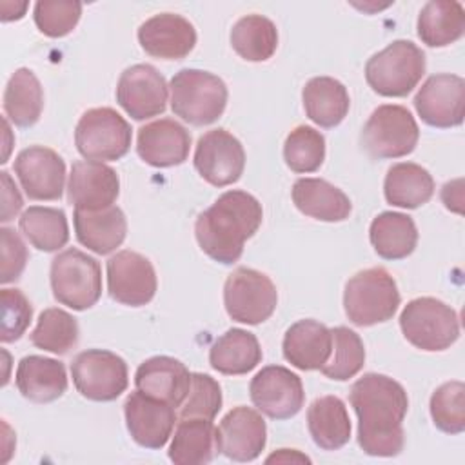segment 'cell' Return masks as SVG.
<instances>
[{"mask_svg": "<svg viewBox=\"0 0 465 465\" xmlns=\"http://www.w3.org/2000/svg\"><path fill=\"white\" fill-rule=\"evenodd\" d=\"M358 416V445L369 456H398L403 450V420L409 409L405 389L378 372L363 374L349 392Z\"/></svg>", "mask_w": 465, "mask_h": 465, "instance_id": "6da1fadb", "label": "cell"}, {"mask_svg": "<svg viewBox=\"0 0 465 465\" xmlns=\"http://www.w3.org/2000/svg\"><path fill=\"white\" fill-rule=\"evenodd\" d=\"M263 220L262 203L245 191H227L198 214L194 236L200 249L223 265L240 260L245 242Z\"/></svg>", "mask_w": 465, "mask_h": 465, "instance_id": "7a4b0ae2", "label": "cell"}, {"mask_svg": "<svg viewBox=\"0 0 465 465\" xmlns=\"http://www.w3.org/2000/svg\"><path fill=\"white\" fill-rule=\"evenodd\" d=\"M400 305L396 280L383 267L356 272L345 283L343 309L351 323L371 327L391 320Z\"/></svg>", "mask_w": 465, "mask_h": 465, "instance_id": "3957f363", "label": "cell"}, {"mask_svg": "<svg viewBox=\"0 0 465 465\" xmlns=\"http://www.w3.org/2000/svg\"><path fill=\"white\" fill-rule=\"evenodd\" d=\"M171 109L191 125H209L216 122L227 105L225 82L202 69H182L169 84Z\"/></svg>", "mask_w": 465, "mask_h": 465, "instance_id": "277c9868", "label": "cell"}, {"mask_svg": "<svg viewBox=\"0 0 465 465\" xmlns=\"http://www.w3.org/2000/svg\"><path fill=\"white\" fill-rule=\"evenodd\" d=\"M425 74V53L411 40H394L365 64V80L374 93L407 96Z\"/></svg>", "mask_w": 465, "mask_h": 465, "instance_id": "5b68a950", "label": "cell"}, {"mask_svg": "<svg viewBox=\"0 0 465 465\" xmlns=\"http://www.w3.org/2000/svg\"><path fill=\"white\" fill-rule=\"evenodd\" d=\"M51 289L58 303L85 311L102 296V269L96 258L69 247L51 262Z\"/></svg>", "mask_w": 465, "mask_h": 465, "instance_id": "8992f818", "label": "cell"}, {"mask_svg": "<svg viewBox=\"0 0 465 465\" xmlns=\"http://www.w3.org/2000/svg\"><path fill=\"white\" fill-rule=\"evenodd\" d=\"M400 327L409 343L429 352L445 351L460 338L456 311L432 296L411 300L400 314Z\"/></svg>", "mask_w": 465, "mask_h": 465, "instance_id": "52a82bcc", "label": "cell"}, {"mask_svg": "<svg viewBox=\"0 0 465 465\" xmlns=\"http://www.w3.org/2000/svg\"><path fill=\"white\" fill-rule=\"evenodd\" d=\"M420 129L403 105L383 104L372 111L361 129V145L374 160L401 158L416 149Z\"/></svg>", "mask_w": 465, "mask_h": 465, "instance_id": "ba28073f", "label": "cell"}, {"mask_svg": "<svg viewBox=\"0 0 465 465\" xmlns=\"http://www.w3.org/2000/svg\"><path fill=\"white\" fill-rule=\"evenodd\" d=\"M131 125L111 107L85 111L74 129V143L85 160L113 162L127 154L131 147Z\"/></svg>", "mask_w": 465, "mask_h": 465, "instance_id": "9c48e42d", "label": "cell"}, {"mask_svg": "<svg viewBox=\"0 0 465 465\" xmlns=\"http://www.w3.org/2000/svg\"><path fill=\"white\" fill-rule=\"evenodd\" d=\"M278 303L272 280L251 267L234 269L223 285V305L227 314L240 323L258 325L269 320Z\"/></svg>", "mask_w": 465, "mask_h": 465, "instance_id": "30bf717a", "label": "cell"}, {"mask_svg": "<svg viewBox=\"0 0 465 465\" xmlns=\"http://www.w3.org/2000/svg\"><path fill=\"white\" fill-rule=\"evenodd\" d=\"M71 376L76 391L93 401H113L129 383L127 363L105 349H87L74 356Z\"/></svg>", "mask_w": 465, "mask_h": 465, "instance_id": "8fae6325", "label": "cell"}, {"mask_svg": "<svg viewBox=\"0 0 465 465\" xmlns=\"http://www.w3.org/2000/svg\"><path fill=\"white\" fill-rule=\"evenodd\" d=\"M252 405L272 420L296 416L305 401L303 383L298 374L282 365H267L251 380Z\"/></svg>", "mask_w": 465, "mask_h": 465, "instance_id": "7c38bea8", "label": "cell"}, {"mask_svg": "<svg viewBox=\"0 0 465 465\" xmlns=\"http://www.w3.org/2000/svg\"><path fill=\"white\" fill-rule=\"evenodd\" d=\"M194 167L207 183L214 187L231 185L240 180L245 167L243 145L229 131L211 129L198 138Z\"/></svg>", "mask_w": 465, "mask_h": 465, "instance_id": "4fadbf2b", "label": "cell"}, {"mask_svg": "<svg viewBox=\"0 0 465 465\" xmlns=\"http://www.w3.org/2000/svg\"><path fill=\"white\" fill-rule=\"evenodd\" d=\"M156 272L153 263L136 251H118L107 260L109 296L129 307H142L156 294Z\"/></svg>", "mask_w": 465, "mask_h": 465, "instance_id": "5bb4252c", "label": "cell"}, {"mask_svg": "<svg viewBox=\"0 0 465 465\" xmlns=\"http://www.w3.org/2000/svg\"><path fill=\"white\" fill-rule=\"evenodd\" d=\"M169 85L162 73L149 64L127 67L116 85L118 105L134 120H147L165 111Z\"/></svg>", "mask_w": 465, "mask_h": 465, "instance_id": "9a60e30c", "label": "cell"}, {"mask_svg": "<svg viewBox=\"0 0 465 465\" xmlns=\"http://www.w3.org/2000/svg\"><path fill=\"white\" fill-rule=\"evenodd\" d=\"M414 107L427 125L440 129L461 125L465 114V80L450 73L429 76L414 96Z\"/></svg>", "mask_w": 465, "mask_h": 465, "instance_id": "2e32d148", "label": "cell"}, {"mask_svg": "<svg viewBox=\"0 0 465 465\" xmlns=\"http://www.w3.org/2000/svg\"><path fill=\"white\" fill-rule=\"evenodd\" d=\"M125 425L131 438L145 449H162L173 436L176 411L171 403L134 391L124 403Z\"/></svg>", "mask_w": 465, "mask_h": 465, "instance_id": "e0dca14e", "label": "cell"}, {"mask_svg": "<svg viewBox=\"0 0 465 465\" xmlns=\"http://www.w3.org/2000/svg\"><path fill=\"white\" fill-rule=\"evenodd\" d=\"M267 443V425L251 407L231 409L216 429V450L232 461L256 460Z\"/></svg>", "mask_w": 465, "mask_h": 465, "instance_id": "ac0fdd59", "label": "cell"}, {"mask_svg": "<svg viewBox=\"0 0 465 465\" xmlns=\"http://www.w3.org/2000/svg\"><path fill=\"white\" fill-rule=\"evenodd\" d=\"M13 167L31 200H60L65 183V163L56 151L31 145L18 153Z\"/></svg>", "mask_w": 465, "mask_h": 465, "instance_id": "d6986e66", "label": "cell"}, {"mask_svg": "<svg viewBox=\"0 0 465 465\" xmlns=\"http://www.w3.org/2000/svg\"><path fill=\"white\" fill-rule=\"evenodd\" d=\"M120 194V178L104 162L78 160L67 182V200L74 209L98 211L113 205Z\"/></svg>", "mask_w": 465, "mask_h": 465, "instance_id": "ffe728a7", "label": "cell"}, {"mask_svg": "<svg viewBox=\"0 0 465 465\" xmlns=\"http://www.w3.org/2000/svg\"><path fill=\"white\" fill-rule=\"evenodd\" d=\"M138 42L154 58L182 60L194 49L196 31L182 15L160 13L140 25Z\"/></svg>", "mask_w": 465, "mask_h": 465, "instance_id": "44dd1931", "label": "cell"}, {"mask_svg": "<svg viewBox=\"0 0 465 465\" xmlns=\"http://www.w3.org/2000/svg\"><path fill=\"white\" fill-rule=\"evenodd\" d=\"M189 149V131L173 118H160L138 129L136 153L153 167L180 165L187 160Z\"/></svg>", "mask_w": 465, "mask_h": 465, "instance_id": "7402d4cb", "label": "cell"}, {"mask_svg": "<svg viewBox=\"0 0 465 465\" xmlns=\"http://www.w3.org/2000/svg\"><path fill=\"white\" fill-rule=\"evenodd\" d=\"M134 385L143 394L167 401L176 409L189 392L191 372L176 358L153 356L136 369Z\"/></svg>", "mask_w": 465, "mask_h": 465, "instance_id": "603a6c76", "label": "cell"}, {"mask_svg": "<svg viewBox=\"0 0 465 465\" xmlns=\"http://www.w3.org/2000/svg\"><path fill=\"white\" fill-rule=\"evenodd\" d=\"M282 349L292 367L300 371H318L331 356V329L316 320H300L285 331Z\"/></svg>", "mask_w": 465, "mask_h": 465, "instance_id": "cb8c5ba5", "label": "cell"}, {"mask_svg": "<svg viewBox=\"0 0 465 465\" xmlns=\"http://www.w3.org/2000/svg\"><path fill=\"white\" fill-rule=\"evenodd\" d=\"M18 392L35 403H49L58 400L67 391L65 365L54 358L29 354L16 367Z\"/></svg>", "mask_w": 465, "mask_h": 465, "instance_id": "d4e9b609", "label": "cell"}, {"mask_svg": "<svg viewBox=\"0 0 465 465\" xmlns=\"http://www.w3.org/2000/svg\"><path fill=\"white\" fill-rule=\"evenodd\" d=\"M76 240L96 254H109L120 247L127 234V220L118 205L98 211L74 209Z\"/></svg>", "mask_w": 465, "mask_h": 465, "instance_id": "484cf974", "label": "cell"}, {"mask_svg": "<svg viewBox=\"0 0 465 465\" xmlns=\"http://www.w3.org/2000/svg\"><path fill=\"white\" fill-rule=\"evenodd\" d=\"M292 202L300 213L320 222H343L352 211L349 196L322 178H300L292 185Z\"/></svg>", "mask_w": 465, "mask_h": 465, "instance_id": "4316f807", "label": "cell"}, {"mask_svg": "<svg viewBox=\"0 0 465 465\" xmlns=\"http://www.w3.org/2000/svg\"><path fill=\"white\" fill-rule=\"evenodd\" d=\"M302 100L305 114L325 129L340 125L351 107L347 87L331 76L311 78L302 91Z\"/></svg>", "mask_w": 465, "mask_h": 465, "instance_id": "83f0119b", "label": "cell"}, {"mask_svg": "<svg viewBox=\"0 0 465 465\" xmlns=\"http://www.w3.org/2000/svg\"><path fill=\"white\" fill-rule=\"evenodd\" d=\"M258 338L245 329H229L209 351V363L214 371L227 376L251 372L262 361Z\"/></svg>", "mask_w": 465, "mask_h": 465, "instance_id": "f1b7e54d", "label": "cell"}, {"mask_svg": "<svg viewBox=\"0 0 465 465\" xmlns=\"http://www.w3.org/2000/svg\"><path fill=\"white\" fill-rule=\"evenodd\" d=\"M307 427L312 441L323 450H338L351 438V420L338 396H320L307 409Z\"/></svg>", "mask_w": 465, "mask_h": 465, "instance_id": "f546056e", "label": "cell"}, {"mask_svg": "<svg viewBox=\"0 0 465 465\" xmlns=\"http://www.w3.org/2000/svg\"><path fill=\"white\" fill-rule=\"evenodd\" d=\"M216 452V427L213 420L180 418L171 445L169 460L176 465H203Z\"/></svg>", "mask_w": 465, "mask_h": 465, "instance_id": "4dcf8cb0", "label": "cell"}, {"mask_svg": "<svg viewBox=\"0 0 465 465\" xmlns=\"http://www.w3.org/2000/svg\"><path fill=\"white\" fill-rule=\"evenodd\" d=\"M369 238L383 260H403L416 249L418 229L409 214L385 211L371 222Z\"/></svg>", "mask_w": 465, "mask_h": 465, "instance_id": "1f68e13d", "label": "cell"}, {"mask_svg": "<svg viewBox=\"0 0 465 465\" xmlns=\"http://www.w3.org/2000/svg\"><path fill=\"white\" fill-rule=\"evenodd\" d=\"M465 33V9L454 0L427 2L418 15V36L429 47H445Z\"/></svg>", "mask_w": 465, "mask_h": 465, "instance_id": "d6a6232c", "label": "cell"}, {"mask_svg": "<svg viewBox=\"0 0 465 465\" xmlns=\"http://www.w3.org/2000/svg\"><path fill=\"white\" fill-rule=\"evenodd\" d=\"M383 193L391 205L416 209L432 198L434 180L425 167L412 162H401L387 171Z\"/></svg>", "mask_w": 465, "mask_h": 465, "instance_id": "836d02e7", "label": "cell"}, {"mask_svg": "<svg viewBox=\"0 0 465 465\" xmlns=\"http://www.w3.org/2000/svg\"><path fill=\"white\" fill-rule=\"evenodd\" d=\"M44 109V91L36 74L27 69H16L4 91V113L18 127H31L40 120Z\"/></svg>", "mask_w": 465, "mask_h": 465, "instance_id": "e575fe53", "label": "cell"}, {"mask_svg": "<svg viewBox=\"0 0 465 465\" xmlns=\"http://www.w3.org/2000/svg\"><path fill=\"white\" fill-rule=\"evenodd\" d=\"M231 45L247 62H265L278 47V29L263 15L242 16L231 29Z\"/></svg>", "mask_w": 465, "mask_h": 465, "instance_id": "d590c367", "label": "cell"}, {"mask_svg": "<svg viewBox=\"0 0 465 465\" xmlns=\"http://www.w3.org/2000/svg\"><path fill=\"white\" fill-rule=\"evenodd\" d=\"M20 231L33 247L44 252H54L65 247L69 240L67 216L62 209L33 205L20 216Z\"/></svg>", "mask_w": 465, "mask_h": 465, "instance_id": "8d00e7d4", "label": "cell"}, {"mask_svg": "<svg viewBox=\"0 0 465 465\" xmlns=\"http://www.w3.org/2000/svg\"><path fill=\"white\" fill-rule=\"evenodd\" d=\"M80 329L74 316L58 307L40 312L36 327L31 332V343L53 354H67L78 343Z\"/></svg>", "mask_w": 465, "mask_h": 465, "instance_id": "74e56055", "label": "cell"}, {"mask_svg": "<svg viewBox=\"0 0 465 465\" xmlns=\"http://www.w3.org/2000/svg\"><path fill=\"white\" fill-rule=\"evenodd\" d=\"M332 349L327 363L320 369L327 378L336 381H345L356 376L365 363V347L358 332L349 327H334Z\"/></svg>", "mask_w": 465, "mask_h": 465, "instance_id": "f35d334b", "label": "cell"}, {"mask_svg": "<svg viewBox=\"0 0 465 465\" xmlns=\"http://www.w3.org/2000/svg\"><path fill=\"white\" fill-rule=\"evenodd\" d=\"M283 160L294 173H314L325 160V138L311 125L292 129L283 143Z\"/></svg>", "mask_w": 465, "mask_h": 465, "instance_id": "ab89813d", "label": "cell"}, {"mask_svg": "<svg viewBox=\"0 0 465 465\" xmlns=\"http://www.w3.org/2000/svg\"><path fill=\"white\" fill-rule=\"evenodd\" d=\"M430 418L434 425L447 434L465 430V385L461 381H447L430 396Z\"/></svg>", "mask_w": 465, "mask_h": 465, "instance_id": "60d3db41", "label": "cell"}, {"mask_svg": "<svg viewBox=\"0 0 465 465\" xmlns=\"http://www.w3.org/2000/svg\"><path fill=\"white\" fill-rule=\"evenodd\" d=\"M222 387L213 376L203 372H191L189 392L178 407V416L214 420L222 409Z\"/></svg>", "mask_w": 465, "mask_h": 465, "instance_id": "b9f144b4", "label": "cell"}, {"mask_svg": "<svg viewBox=\"0 0 465 465\" xmlns=\"http://www.w3.org/2000/svg\"><path fill=\"white\" fill-rule=\"evenodd\" d=\"M82 16V4L73 0H40L35 4L33 18L38 31L49 38L69 35Z\"/></svg>", "mask_w": 465, "mask_h": 465, "instance_id": "7bdbcfd3", "label": "cell"}, {"mask_svg": "<svg viewBox=\"0 0 465 465\" xmlns=\"http://www.w3.org/2000/svg\"><path fill=\"white\" fill-rule=\"evenodd\" d=\"M2 329L0 340L4 343L22 338L33 318V307L20 289H2Z\"/></svg>", "mask_w": 465, "mask_h": 465, "instance_id": "ee69618b", "label": "cell"}, {"mask_svg": "<svg viewBox=\"0 0 465 465\" xmlns=\"http://www.w3.org/2000/svg\"><path fill=\"white\" fill-rule=\"evenodd\" d=\"M0 245H2V269L0 282L9 283L22 276L25 263L29 260V252L20 234L9 227L0 229Z\"/></svg>", "mask_w": 465, "mask_h": 465, "instance_id": "f6af8a7d", "label": "cell"}, {"mask_svg": "<svg viewBox=\"0 0 465 465\" xmlns=\"http://www.w3.org/2000/svg\"><path fill=\"white\" fill-rule=\"evenodd\" d=\"M0 180H2V216H0V220L9 222L20 213V209L24 205V200L20 196L18 187L11 180L9 173L2 171Z\"/></svg>", "mask_w": 465, "mask_h": 465, "instance_id": "bcb514c9", "label": "cell"}, {"mask_svg": "<svg viewBox=\"0 0 465 465\" xmlns=\"http://www.w3.org/2000/svg\"><path fill=\"white\" fill-rule=\"evenodd\" d=\"M267 463H271V461H280V463H292V461H302V463H311V460L305 456V454H302V452H298V450H294V449H280L278 452H274V454H271L267 460H265Z\"/></svg>", "mask_w": 465, "mask_h": 465, "instance_id": "7dc6e473", "label": "cell"}, {"mask_svg": "<svg viewBox=\"0 0 465 465\" xmlns=\"http://www.w3.org/2000/svg\"><path fill=\"white\" fill-rule=\"evenodd\" d=\"M0 9H2V20L4 22L18 20V18L24 16V13L27 9V2H2Z\"/></svg>", "mask_w": 465, "mask_h": 465, "instance_id": "c3c4849f", "label": "cell"}]
</instances>
